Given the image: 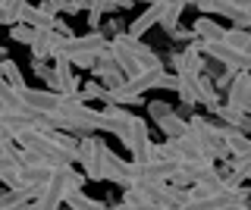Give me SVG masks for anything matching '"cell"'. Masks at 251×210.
<instances>
[{"label": "cell", "instance_id": "f1b7e54d", "mask_svg": "<svg viewBox=\"0 0 251 210\" xmlns=\"http://www.w3.org/2000/svg\"><path fill=\"white\" fill-rule=\"evenodd\" d=\"M10 38H13L16 44H28V47H31V44H35V38H38V32L31 25H25V22H19V25L10 28Z\"/></svg>", "mask_w": 251, "mask_h": 210}, {"label": "cell", "instance_id": "6da1fadb", "mask_svg": "<svg viewBox=\"0 0 251 210\" xmlns=\"http://www.w3.org/2000/svg\"><path fill=\"white\" fill-rule=\"evenodd\" d=\"M82 185H85V176L75 173L73 163L57 166V169H53V176H50V182L38 191V198L31 201L25 210H60V204H66V194L82 191Z\"/></svg>", "mask_w": 251, "mask_h": 210}, {"label": "cell", "instance_id": "d6986e66", "mask_svg": "<svg viewBox=\"0 0 251 210\" xmlns=\"http://www.w3.org/2000/svg\"><path fill=\"white\" fill-rule=\"evenodd\" d=\"M35 198H38L35 188H10L6 194H0V210H25Z\"/></svg>", "mask_w": 251, "mask_h": 210}, {"label": "cell", "instance_id": "2e32d148", "mask_svg": "<svg viewBox=\"0 0 251 210\" xmlns=\"http://www.w3.org/2000/svg\"><path fill=\"white\" fill-rule=\"evenodd\" d=\"M160 19H163V3H151V10L141 13V16L129 25V32H126V35H132V38H138V41H141V35H145L148 28L160 25Z\"/></svg>", "mask_w": 251, "mask_h": 210}, {"label": "cell", "instance_id": "277c9868", "mask_svg": "<svg viewBox=\"0 0 251 210\" xmlns=\"http://www.w3.org/2000/svg\"><path fill=\"white\" fill-rule=\"evenodd\" d=\"M126 147H129L132 160L135 163H148L154 157V141H151V132H148V122L141 119V116H135L132 119V129H129V138L123 141Z\"/></svg>", "mask_w": 251, "mask_h": 210}, {"label": "cell", "instance_id": "4316f807", "mask_svg": "<svg viewBox=\"0 0 251 210\" xmlns=\"http://www.w3.org/2000/svg\"><path fill=\"white\" fill-rule=\"evenodd\" d=\"M0 75H3V79L10 82V85H13L16 91H22V88H25V79H22L19 66H16L13 60H3V63H0Z\"/></svg>", "mask_w": 251, "mask_h": 210}, {"label": "cell", "instance_id": "30bf717a", "mask_svg": "<svg viewBox=\"0 0 251 210\" xmlns=\"http://www.w3.org/2000/svg\"><path fill=\"white\" fill-rule=\"evenodd\" d=\"M22 22L31 25L35 32H53L60 19H57V10H53L50 3H38V6L25 3L22 6Z\"/></svg>", "mask_w": 251, "mask_h": 210}, {"label": "cell", "instance_id": "9a60e30c", "mask_svg": "<svg viewBox=\"0 0 251 210\" xmlns=\"http://www.w3.org/2000/svg\"><path fill=\"white\" fill-rule=\"evenodd\" d=\"M214 116L223 126H229V129H239V132H248L251 129V116L245 110H239V107H232V104H217L214 107Z\"/></svg>", "mask_w": 251, "mask_h": 210}, {"label": "cell", "instance_id": "cb8c5ba5", "mask_svg": "<svg viewBox=\"0 0 251 210\" xmlns=\"http://www.w3.org/2000/svg\"><path fill=\"white\" fill-rule=\"evenodd\" d=\"M0 110H25V107H22L19 91H16L3 75H0Z\"/></svg>", "mask_w": 251, "mask_h": 210}, {"label": "cell", "instance_id": "8fae6325", "mask_svg": "<svg viewBox=\"0 0 251 210\" xmlns=\"http://www.w3.org/2000/svg\"><path fill=\"white\" fill-rule=\"evenodd\" d=\"M220 191H229V188H226V182H223V169L214 166V169L201 173V176L192 182L188 198H214V194H220Z\"/></svg>", "mask_w": 251, "mask_h": 210}, {"label": "cell", "instance_id": "7a4b0ae2", "mask_svg": "<svg viewBox=\"0 0 251 210\" xmlns=\"http://www.w3.org/2000/svg\"><path fill=\"white\" fill-rule=\"evenodd\" d=\"M107 44H110V38L104 32L73 35V38H66V44H63V57H66L75 69H91L98 63L100 50H107Z\"/></svg>", "mask_w": 251, "mask_h": 210}, {"label": "cell", "instance_id": "d6a6232c", "mask_svg": "<svg viewBox=\"0 0 251 210\" xmlns=\"http://www.w3.org/2000/svg\"><path fill=\"white\" fill-rule=\"evenodd\" d=\"M120 3H126V0H120Z\"/></svg>", "mask_w": 251, "mask_h": 210}, {"label": "cell", "instance_id": "3957f363", "mask_svg": "<svg viewBox=\"0 0 251 210\" xmlns=\"http://www.w3.org/2000/svg\"><path fill=\"white\" fill-rule=\"evenodd\" d=\"M188 135H192L214 160L226 163L232 157L229 147H226V141H223V126H214V122L204 119V116H188Z\"/></svg>", "mask_w": 251, "mask_h": 210}, {"label": "cell", "instance_id": "52a82bcc", "mask_svg": "<svg viewBox=\"0 0 251 210\" xmlns=\"http://www.w3.org/2000/svg\"><path fill=\"white\" fill-rule=\"evenodd\" d=\"M132 119H135V113H129L126 107H116L110 104L104 113H100V132H110V135H116L120 141L129 138V129H132Z\"/></svg>", "mask_w": 251, "mask_h": 210}, {"label": "cell", "instance_id": "5bb4252c", "mask_svg": "<svg viewBox=\"0 0 251 210\" xmlns=\"http://www.w3.org/2000/svg\"><path fill=\"white\" fill-rule=\"evenodd\" d=\"M226 104L239 107V110H248L251 104V72H239L226 88Z\"/></svg>", "mask_w": 251, "mask_h": 210}, {"label": "cell", "instance_id": "1f68e13d", "mask_svg": "<svg viewBox=\"0 0 251 210\" xmlns=\"http://www.w3.org/2000/svg\"><path fill=\"white\" fill-rule=\"evenodd\" d=\"M41 3H50V0H41Z\"/></svg>", "mask_w": 251, "mask_h": 210}, {"label": "cell", "instance_id": "4fadbf2b", "mask_svg": "<svg viewBox=\"0 0 251 210\" xmlns=\"http://www.w3.org/2000/svg\"><path fill=\"white\" fill-rule=\"evenodd\" d=\"M73 63H69L66 57H57L53 60V75H57V91L63 97H75L78 94V85H85V82H78V75L73 72Z\"/></svg>", "mask_w": 251, "mask_h": 210}, {"label": "cell", "instance_id": "5b68a950", "mask_svg": "<svg viewBox=\"0 0 251 210\" xmlns=\"http://www.w3.org/2000/svg\"><path fill=\"white\" fill-rule=\"evenodd\" d=\"M113 44H120L123 50H129L132 57L138 60V66L141 69H163V60H160V53H157L154 47H148V44H141L138 38H132V35H116L113 38Z\"/></svg>", "mask_w": 251, "mask_h": 210}, {"label": "cell", "instance_id": "ffe728a7", "mask_svg": "<svg viewBox=\"0 0 251 210\" xmlns=\"http://www.w3.org/2000/svg\"><path fill=\"white\" fill-rule=\"evenodd\" d=\"M19 173H22V163L16 160V154H0V182L16 188L19 185Z\"/></svg>", "mask_w": 251, "mask_h": 210}, {"label": "cell", "instance_id": "9c48e42d", "mask_svg": "<svg viewBox=\"0 0 251 210\" xmlns=\"http://www.w3.org/2000/svg\"><path fill=\"white\" fill-rule=\"evenodd\" d=\"M19 97H22V107L31 113H53L57 107L63 104V94H57V91H41V88H22L19 91Z\"/></svg>", "mask_w": 251, "mask_h": 210}, {"label": "cell", "instance_id": "ba28073f", "mask_svg": "<svg viewBox=\"0 0 251 210\" xmlns=\"http://www.w3.org/2000/svg\"><path fill=\"white\" fill-rule=\"evenodd\" d=\"M173 60V69H176V75H201V63H204V53H201V41H192L185 44V50H173L170 53Z\"/></svg>", "mask_w": 251, "mask_h": 210}, {"label": "cell", "instance_id": "e0dca14e", "mask_svg": "<svg viewBox=\"0 0 251 210\" xmlns=\"http://www.w3.org/2000/svg\"><path fill=\"white\" fill-rule=\"evenodd\" d=\"M192 32L198 35V41H207V44H220V41H226V28H223V25H217V22H214V19H207V16H198V19H195Z\"/></svg>", "mask_w": 251, "mask_h": 210}, {"label": "cell", "instance_id": "d4e9b609", "mask_svg": "<svg viewBox=\"0 0 251 210\" xmlns=\"http://www.w3.org/2000/svg\"><path fill=\"white\" fill-rule=\"evenodd\" d=\"M78 104H85V100H110V88L107 85H100V82H85V88H78V94H75Z\"/></svg>", "mask_w": 251, "mask_h": 210}, {"label": "cell", "instance_id": "8992f818", "mask_svg": "<svg viewBox=\"0 0 251 210\" xmlns=\"http://www.w3.org/2000/svg\"><path fill=\"white\" fill-rule=\"evenodd\" d=\"M91 72H94V79H100V85H107L110 91L123 88V85L129 82V79H126V72L116 66L113 53H110V44H107V50H100V57H98V63L91 66Z\"/></svg>", "mask_w": 251, "mask_h": 210}, {"label": "cell", "instance_id": "83f0119b", "mask_svg": "<svg viewBox=\"0 0 251 210\" xmlns=\"http://www.w3.org/2000/svg\"><path fill=\"white\" fill-rule=\"evenodd\" d=\"M50 6H53L57 13H69V16H75V13L88 10L91 0H50Z\"/></svg>", "mask_w": 251, "mask_h": 210}, {"label": "cell", "instance_id": "7c38bea8", "mask_svg": "<svg viewBox=\"0 0 251 210\" xmlns=\"http://www.w3.org/2000/svg\"><path fill=\"white\" fill-rule=\"evenodd\" d=\"M63 44H66V38L60 32H38L35 44H31V60H57L63 57Z\"/></svg>", "mask_w": 251, "mask_h": 210}, {"label": "cell", "instance_id": "44dd1931", "mask_svg": "<svg viewBox=\"0 0 251 210\" xmlns=\"http://www.w3.org/2000/svg\"><path fill=\"white\" fill-rule=\"evenodd\" d=\"M157 126H160V132L170 138V141H173V138H185V135H188V119H182L176 110H173L170 116H163Z\"/></svg>", "mask_w": 251, "mask_h": 210}, {"label": "cell", "instance_id": "ac0fdd59", "mask_svg": "<svg viewBox=\"0 0 251 210\" xmlns=\"http://www.w3.org/2000/svg\"><path fill=\"white\" fill-rule=\"evenodd\" d=\"M192 88H195V100L198 104H204V107H214L220 104V94H217V85L207 79V75H192Z\"/></svg>", "mask_w": 251, "mask_h": 210}, {"label": "cell", "instance_id": "f546056e", "mask_svg": "<svg viewBox=\"0 0 251 210\" xmlns=\"http://www.w3.org/2000/svg\"><path fill=\"white\" fill-rule=\"evenodd\" d=\"M148 113H151V119H154V122H160L163 116H170V113H173V107H170V104H163V100H151V104H148Z\"/></svg>", "mask_w": 251, "mask_h": 210}, {"label": "cell", "instance_id": "4dcf8cb0", "mask_svg": "<svg viewBox=\"0 0 251 210\" xmlns=\"http://www.w3.org/2000/svg\"><path fill=\"white\" fill-rule=\"evenodd\" d=\"M245 113H248V116H251V104H248V110H245Z\"/></svg>", "mask_w": 251, "mask_h": 210}, {"label": "cell", "instance_id": "603a6c76", "mask_svg": "<svg viewBox=\"0 0 251 210\" xmlns=\"http://www.w3.org/2000/svg\"><path fill=\"white\" fill-rule=\"evenodd\" d=\"M223 44L232 47V50H239V53H251V28H229Z\"/></svg>", "mask_w": 251, "mask_h": 210}, {"label": "cell", "instance_id": "484cf974", "mask_svg": "<svg viewBox=\"0 0 251 210\" xmlns=\"http://www.w3.org/2000/svg\"><path fill=\"white\" fill-rule=\"evenodd\" d=\"M66 204L73 207V210H113V207H107L104 201L88 198L85 191H73V194H66Z\"/></svg>", "mask_w": 251, "mask_h": 210}, {"label": "cell", "instance_id": "7402d4cb", "mask_svg": "<svg viewBox=\"0 0 251 210\" xmlns=\"http://www.w3.org/2000/svg\"><path fill=\"white\" fill-rule=\"evenodd\" d=\"M28 0H0V25H19L22 22V6Z\"/></svg>", "mask_w": 251, "mask_h": 210}]
</instances>
